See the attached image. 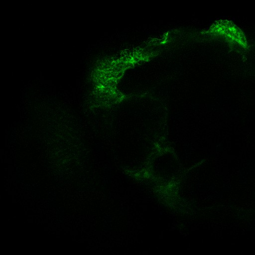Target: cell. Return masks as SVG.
Here are the masks:
<instances>
[{
  "label": "cell",
  "mask_w": 255,
  "mask_h": 255,
  "mask_svg": "<svg viewBox=\"0 0 255 255\" xmlns=\"http://www.w3.org/2000/svg\"><path fill=\"white\" fill-rule=\"evenodd\" d=\"M220 27L217 26V29H220L218 32L221 33L224 36H228L232 40H234L243 46L246 44V39L243 33L240 31V29L236 27L233 24L229 22L223 21V23H218Z\"/></svg>",
  "instance_id": "cell-1"
}]
</instances>
